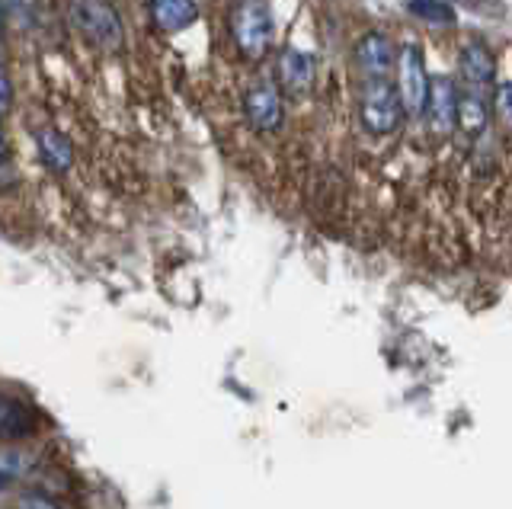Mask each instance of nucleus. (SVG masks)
Listing matches in <instances>:
<instances>
[{
    "label": "nucleus",
    "mask_w": 512,
    "mask_h": 509,
    "mask_svg": "<svg viewBox=\"0 0 512 509\" xmlns=\"http://www.w3.org/2000/svg\"><path fill=\"white\" fill-rule=\"evenodd\" d=\"M71 26L84 36L93 49L100 52H122L125 49V26L119 10L109 0H71L68 4Z\"/></svg>",
    "instance_id": "obj_1"
},
{
    "label": "nucleus",
    "mask_w": 512,
    "mask_h": 509,
    "mask_svg": "<svg viewBox=\"0 0 512 509\" xmlns=\"http://www.w3.org/2000/svg\"><path fill=\"white\" fill-rule=\"evenodd\" d=\"M231 33L244 58L260 61L272 42V7L269 0H237L231 10Z\"/></svg>",
    "instance_id": "obj_2"
},
{
    "label": "nucleus",
    "mask_w": 512,
    "mask_h": 509,
    "mask_svg": "<svg viewBox=\"0 0 512 509\" xmlns=\"http://www.w3.org/2000/svg\"><path fill=\"white\" fill-rule=\"evenodd\" d=\"M359 113H362V125L372 135H391L400 125V116H404L397 87L384 81V77H368Z\"/></svg>",
    "instance_id": "obj_3"
},
{
    "label": "nucleus",
    "mask_w": 512,
    "mask_h": 509,
    "mask_svg": "<svg viewBox=\"0 0 512 509\" xmlns=\"http://www.w3.org/2000/svg\"><path fill=\"white\" fill-rule=\"evenodd\" d=\"M397 97L407 116H426V100H429V74H426V58L416 45H404L397 58Z\"/></svg>",
    "instance_id": "obj_4"
},
{
    "label": "nucleus",
    "mask_w": 512,
    "mask_h": 509,
    "mask_svg": "<svg viewBox=\"0 0 512 509\" xmlns=\"http://www.w3.org/2000/svg\"><path fill=\"white\" fill-rule=\"evenodd\" d=\"M458 87L452 77L436 74L429 77V100H426V116L432 122V129L439 135H448L458 125Z\"/></svg>",
    "instance_id": "obj_5"
},
{
    "label": "nucleus",
    "mask_w": 512,
    "mask_h": 509,
    "mask_svg": "<svg viewBox=\"0 0 512 509\" xmlns=\"http://www.w3.org/2000/svg\"><path fill=\"white\" fill-rule=\"evenodd\" d=\"M244 113L256 132H276L282 125V93L276 84H253L244 97Z\"/></svg>",
    "instance_id": "obj_6"
},
{
    "label": "nucleus",
    "mask_w": 512,
    "mask_h": 509,
    "mask_svg": "<svg viewBox=\"0 0 512 509\" xmlns=\"http://www.w3.org/2000/svg\"><path fill=\"white\" fill-rule=\"evenodd\" d=\"M279 84L288 97H304L314 84V58L301 49H285L279 55Z\"/></svg>",
    "instance_id": "obj_7"
},
{
    "label": "nucleus",
    "mask_w": 512,
    "mask_h": 509,
    "mask_svg": "<svg viewBox=\"0 0 512 509\" xmlns=\"http://www.w3.org/2000/svg\"><path fill=\"white\" fill-rule=\"evenodd\" d=\"M356 61L368 77H384L397 65L394 42L384 33H365L356 45Z\"/></svg>",
    "instance_id": "obj_8"
},
{
    "label": "nucleus",
    "mask_w": 512,
    "mask_h": 509,
    "mask_svg": "<svg viewBox=\"0 0 512 509\" xmlns=\"http://www.w3.org/2000/svg\"><path fill=\"white\" fill-rule=\"evenodd\" d=\"M148 7H151V20L164 33H180V29H189L199 20L196 0H148Z\"/></svg>",
    "instance_id": "obj_9"
},
{
    "label": "nucleus",
    "mask_w": 512,
    "mask_h": 509,
    "mask_svg": "<svg viewBox=\"0 0 512 509\" xmlns=\"http://www.w3.org/2000/svg\"><path fill=\"white\" fill-rule=\"evenodd\" d=\"M458 71L464 77V84L471 90L477 87H487L493 84V74H496V61L493 55L484 49V45H464L461 49V58H458Z\"/></svg>",
    "instance_id": "obj_10"
},
{
    "label": "nucleus",
    "mask_w": 512,
    "mask_h": 509,
    "mask_svg": "<svg viewBox=\"0 0 512 509\" xmlns=\"http://www.w3.org/2000/svg\"><path fill=\"white\" fill-rule=\"evenodd\" d=\"M39 141V154H42V164L55 173H64L74 164V145L68 141V135L58 132V129H42L36 135Z\"/></svg>",
    "instance_id": "obj_11"
},
{
    "label": "nucleus",
    "mask_w": 512,
    "mask_h": 509,
    "mask_svg": "<svg viewBox=\"0 0 512 509\" xmlns=\"http://www.w3.org/2000/svg\"><path fill=\"white\" fill-rule=\"evenodd\" d=\"M487 119H490V109H487L484 97L474 93V90L461 93V97H458V125H461V129L468 135H480L487 129Z\"/></svg>",
    "instance_id": "obj_12"
},
{
    "label": "nucleus",
    "mask_w": 512,
    "mask_h": 509,
    "mask_svg": "<svg viewBox=\"0 0 512 509\" xmlns=\"http://www.w3.org/2000/svg\"><path fill=\"white\" fill-rule=\"evenodd\" d=\"M407 10L416 20L432 23V26H452L455 23V10L442 4V0H407Z\"/></svg>",
    "instance_id": "obj_13"
},
{
    "label": "nucleus",
    "mask_w": 512,
    "mask_h": 509,
    "mask_svg": "<svg viewBox=\"0 0 512 509\" xmlns=\"http://www.w3.org/2000/svg\"><path fill=\"white\" fill-rule=\"evenodd\" d=\"M496 113L512 129V81H503L496 87Z\"/></svg>",
    "instance_id": "obj_14"
},
{
    "label": "nucleus",
    "mask_w": 512,
    "mask_h": 509,
    "mask_svg": "<svg viewBox=\"0 0 512 509\" xmlns=\"http://www.w3.org/2000/svg\"><path fill=\"white\" fill-rule=\"evenodd\" d=\"M20 509H58L48 497H39V493H26V497L20 500Z\"/></svg>",
    "instance_id": "obj_15"
},
{
    "label": "nucleus",
    "mask_w": 512,
    "mask_h": 509,
    "mask_svg": "<svg viewBox=\"0 0 512 509\" xmlns=\"http://www.w3.org/2000/svg\"><path fill=\"white\" fill-rule=\"evenodd\" d=\"M10 100H13V87H10V77H7V68L0 65V113L10 106Z\"/></svg>",
    "instance_id": "obj_16"
},
{
    "label": "nucleus",
    "mask_w": 512,
    "mask_h": 509,
    "mask_svg": "<svg viewBox=\"0 0 512 509\" xmlns=\"http://www.w3.org/2000/svg\"><path fill=\"white\" fill-rule=\"evenodd\" d=\"M7 135H4V125H0V167H4L7 164Z\"/></svg>",
    "instance_id": "obj_17"
},
{
    "label": "nucleus",
    "mask_w": 512,
    "mask_h": 509,
    "mask_svg": "<svg viewBox=\"0 0 512 509\" xmlns=\"http://www.w3.org/2000/svg\"><path fill=\"white\" fill-rule=\"evenodd\" d=\"M0 42H4V26H0Z\"/></svg>",
    "instance_id": "obj_18"
}]
</instances>
